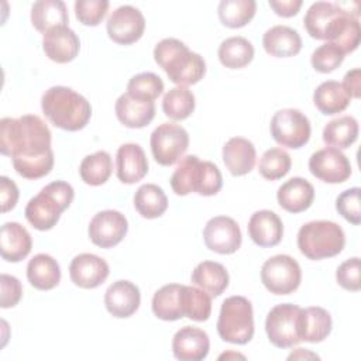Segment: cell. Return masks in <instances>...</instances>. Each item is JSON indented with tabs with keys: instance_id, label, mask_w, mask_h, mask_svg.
<instances>
[{
	"instance_id": "cell-1",
	"label": "cell",
	"mask_w": 361,
	"mask_h": 361,
	"mask_svg": "<svg viewBox=\"0 0 361 361\" xmlns=\"http://www.w3.org/2000/svg\"><path fill=\"white\" fill-rule=\"evenodd\" d=\"M0 151L11 157L16 172L25 179H39L54 166L51 131L35 114L0 120Z\"/></svg>"
},
{
	"instance_id": "cell-2",
	"label": "cell",
	"mask_w": 361,
	"mask_h": 361,
	"mask_svg": "<svg viewBox=\"0 0 361 361\" xmlns=\"http://www.w3.org/2000/svg\"><path fill=\"white\" fill-rule=\"evenodd\" d=\"M155 62L165 71L169 80L178 86H189L203 79L206 62L176 38H164L154 48Z\"/></svg>"
},
{
	"instance_id": "cell-3",
	"label": "cell",
	"mask_w": 361,
	"mask_h": 361,
	"mask_svg": "<svg viewBox=\"0 0 361 361\" xmlns=\"http://www.w3.org/2000/svg\"><path fill=\"white\" fill-rule=\"evenodd\" d=\"M41 109L58 128L78 131L92 117V106L86 97L66 86H52L41 97Z\"/></svg>"
},
{
	"instance_id": "cell-4",
	"label": "cell",
	"mask_w": 361,
	"mask_h": 361,
	"mask_svg": "<svg viewBox=\"0 0 361 361\" xmlns=\"http://www.w3.org/2000/svg\"><path fill=\"white\" fill-rule=\"evenodd\" d=\"M223 176L216 164L200 161L196 155L182 157L171 176V188L178 196L197 193L213 196L220 192Z\"/></svg>"
},
{
	"instance_id": "cell-5",
	"label": "cell",
	"mask_w": 361,
	"mask_h": 361,
	"mask_svg": "<svg viewBox=\"0 0 361 361\" xmlns=\"http://www.w3.org/2000/svg\"><path fill=\"white\" fill-rule=\"evenodd\" d=\"M73 197L75 190L71 183L65 180H54L28 200L25 206V219L39 231L51 230L58 223L61 213L71 206Z\"/></svg>"
},
{
	"instance_id": "cell-6",
	"label": "cell",
	"mask_w": 361,
	"mask_h": 361,
	"mask_svg": "<svg viewBox=\"0 0 361 361\" xmlns=\"http://www.w3.org/2000/svg\"><path fill=\"white\" fill-rule=\"evenodd\" d=\"M345 244L343 228L330 220L305 223L298 231V248L309 259H323L340 254Z\"/></svg>"
},
{
	"instance_id": "cell-7",
	"label": "cell",
	"mask_w": 361,
	"mask_h": 361,
	"mask_svg": "<svg viewBox=\"0 0 361 361\" xmlns=\"http://www.w3.org/2000/svg\"><path fill=\"white\" fill-rule=\"evenodd\" d=\"M217 333L221 340L231 344H247L254 336V313L251 302L244 296H230L223 300Z\"/></svg>"
},
{
	"instance_id": "cell-8",
	"label": "cell",
	"mask_w": 361,
	"mask_h": 361,
	"mask_svg": "<svg viewBox=\"0 0 361 361\" xmlns=\"http://www.w3.org/2000/svg\"><path fill=\"white\" fill-rule=\"evenodd\" d=\"M261 281L274 295H289L295 292L302 281V269L295 258L278 254L268 258L261 268Z\"/></svg>"
},
{
	"instance_id": "cell-9",
	"label": "cell",
	"mask_w": 361,
	"mask_h": 361,
	"mask_svg": "<svg viewBox=\"0 0 361 361\" xmlns=\"http://www.w3.org/2000/svg\"><path fill=\"white\" fill-rule=\"evenodd\" d=\"M269 130L279 145L293 149L307 144L312 133L309 118L298 109L278 110L271 118Z\"/></svg>"
},
{
	"instance_id": "cell-10",
	"label": "cell",
	"mask_w": 361,
	"mask_h": 361,
	"mask_svg": "<svg viewBox=\"0 0 361 361\" xmlns=\"http://www.w3.org/2000/svg\"><path fill=\"white\" fill-rule=\"evenodd\" d=\"M149 145L154 159L162 166H169L178 162L186 152L189 134L179 124L162 123L151 133Z\"/></svg>"
},
{
	"instance_id": "cell-11",
	"label": "cell",
	"mask_w": 361,
	"mask_h": 361,
	"mask_svg": "<svg viewBox=\"0 0 361 361\" xmlns=\"http://www.w3.org/2000/svg\"><path fill=\"white\" fill-rule=\"evenodd\" d=\"M300 309L293 303H281L274 306L265 319V331L272 345L278 348H290L300 343L298 322Z\"/></svg>"
},
{
	"instance_id": "cell-12",
	"label": "cell",
	"mask_w": 361,
	"mask_h": 361,
	"mask_svg": "<svg viewBox=\"0 0 361 361\" xmlns=\"http://www.w3.org/2000/svg\"><path fill=\"white\" fill-rule=\"evenodd\" d=\"M106 28L111 41L121 45H130L142 37L145 18L137 7L124 4L111 11Z\"/></svg>"
},
{
	"instance_id": "cell-13",
	"label": "cell",
	"mask_w": 361,
	"mask_h": 361,
	"mask_svg": "<svg viewBox=\"0 0 361 361\" xmlns=\"http://www.w3.org/2000/svg\"><path fill=\"white\" fill-rule=\"evenodd\" d=\"M309 171L326 183H341L350 178L351 164L340 149L326 147L310 155Z\"/></svg>"
},
{
	"instance_id": "cell-14",
	"label": "cell",
	"mask_w": 361,
	"mask_h": 361,
	"mask_svg": "<svg viewBox=\"0 0 361 361\" xmlns=\"http://www.w3.org/2000/svg\"><path fill=\"white\" fill-rule=\"evenodd\" d=\"M128 230L126 216L117 210H102L89 223V238L100 248H111L121 243Z\"/></svg>"
},
{
	"instance_id": "cell-15",
	"label": "cell",
	"mask_w": 361,
	"mask_h": 361,
	"mask_svg": "<svg viewBox=\"0 0 361 361\" xmlns=\"http://www.w3.org/2000/svg\"><path fill=\"white\" fill-rule=\"evenodd\" d=\"M203 240L210 251L233 254L241 247V230L237 221L228 216L212 217L203 228Z\"/></svg>"
},
{
	"instance_id": "cell-16",
	"label": "cell",
	"mask_w": 361,
	"mask_h": 361,
	"mask_svg": "<svg viewBox=\"0 0 361 361\" xmlns=\"http://www.w3.org/2000/svg\"><path fill=\"white\" fill-rule=\"evenodd\" d=\"M109 274L110 268L106 259L90 252L76 255L69 265L71 281L83 289H94L100 286L107 279Z\"/></svg>"
},
{
	"instance_id": "cell-17",
	"label": "cell",
	"mask_w": 361,
	"mask_h": 361,
	"mask_svg": "<svg viewBox=\"0 0 361 361\" xmlns=\"http://www.w3.org/2000/svg\"><path fill=\"white\" fill-rule=\"evenodd\" d=\"M42 49L51 61L56 63H68L78 56L80 41L75 31L68 25H58L44 34Z\"/></svg>"
},
{
	"instance_id": "cell-18",
	"label": "cell",
	"mask_w": 361,
	"mask_h": 361,
	"mask_svg": "<svg viewBox=\"0 0 361 361\" xmlns=\"http://www.w3.org/2000/svg\"><path fill=\"white\" fill-rule=\"evenodd\" d=\"M140 302L141 293L138 286L126 279L113 282L104 293V306L117 319L133 316L138 310Z\"/></svg>"
},
{
	"instance_id": "cell-19",
	"label": "cell",
	"mask_w": 361,
	"mask_h": 361,
	"mask_svg": "<svg viewBox=\"0 0 361 361\" xmlns=\"http://www.w3.org/2000/svg\"><path fill=\"white\" fill-rule=\"evenodd\" d=\"M210 350V340L204 330L193 326L179 329L172 338V353L180 361L204 360Z\"/></svg>"
},
{
	"instance_id": "cell-20",
	"label": "cell",
	"mask_w": 361,
	"mask_h": 361,
	"mask_svg": "<svg viewBox=\"0 0 361 361\" xmlns=\"http://www.w3.org/2000/svg\"><path fill=\"white\" fill-rule=\"evenodd\" d=\"M148 172V159L144 149L134 142L118 147L116 154V175L120 182L131 185L141 180Z\"/></svg>"
},
{
	"instance_id": "cell-21",
	"label": "cell",
	"mask_w": 361,
	"mask_h": 361,
	"mask_svg": "<svg viewBox=\"0 0 361 361\" xmlns=\"http://www.w3.org/2000/svg\"><path fill=\"white\" fill-rule=\"evenodd\" d=\"M340 7L341 11L329 27L326 41L334 44L345 55L358 48L361 38V27L358 16L350 13L341 4Z\"/></svg>"
},
{
	"instance_id": "cell-22",
	"label": "cell",
	"mask_w": 361,
	"mask_h": 361,
	"mask_svg": "<svg viewBox=\"0 0 361 361\" xmlns=\"http://www.w3.org/2000/svg\"><path fill=\"white\" fill-rule=\"evenodd\" d=\"M118 121L128 128H142L155 117V103L123 93L114 106Z\"/></svg>"
},
{
	"instance_id": "cell-23",
	"label": "cell",
	"mask_w": 361,
	"mask_h": 361,
	"mask_svg": "<svg viewBox=\"0 0 361 361\" xmlns=\"http://www.w3.org/2000/svg\"><path fill=\"white\" fill-rule=\"evenodd\" d=\"M248 235L259 247L278 245L283 235V224L272 210H258L248 221Z\"/></svg>"
},
{
	"instance_id": "cell-24",
	"label": "cell",
	"mask_w": 361,
	"mask_h": 361,
	"mask_svg": "<svg viewBox=\"0 0 361 361\" xmlns=\"http://www.w3.org/2000/svg\"><path fill=\"white\" fill-rule=\"evenodd\" d=\"M279 206L289 213L307 210L314 199V188L305 178L295 176L282 183L276 192Z\"/></svg>"
},
{
	"instance_id": "cell-25",
	"label": "cell",
	"mask_w": 361,
	"mask_h": 361,
	"mask_svg": "<svg viewBox=\"0 0 361 361\" xmlns=\"http://www.w3.org/2000/svg\"><path fill=\"white\" fill-rule=\"evenodd\" d=\"M32 240L24 226L16 221H7L0 231V251L3 259L8 262L23 261L31 251Z\"/></svg>"
},
{
	"instance_id": "cell-26",
	"label": "cell",
	"mask_w": 361,
	"mask_h": 361,
	"mask_svg": "<svg viewBox=\"0 0 361 361\" xmlns=\"http://www.w3.org/2000/svg\"><path fill=\"white\" fill-rule=\"evenodd\" d=\"M257 159L254 144L243 137L230 138L223 147V161L234 176H243L252 171Z\"/></svg>"
},
{
	"instance_id": "cell-27",
	"label": "cell",
	"mask_w": 361,
	"mask_h": 361,
	"mask_svg": "<svg viewBox=\"0 0 361 361\" xmlns=\"http://www.w3.org/2000/svg\"><path fill=\"white\" fill-rule=\"evenodd\" d=\"M331 316L330 313L320 306H310L300 309L298 333L300 341L307 343H320L331 331Z\"/></svg>"
},
{
	"instance_id": "cell-28",
	"label": "cell",
	"mask_w": 361,
	"mask_h": 361,
	"mask_svg": "<svg viewBox=\"0 0 361 361\" xmlns=\"http://www.w3.org/2000/svg\"><path fill=\"white\" fill-rule=\"evenodd\" d=\"M264 49L276 58H289L300 52L302 38L296 30L288 25H274L262 37Z\"/></svg>"
},
{
	"instance_id": "cell-29",
	"label": "cell",
	"mask_w": 361,
	"mask_h": 361,
	"mask_svg": "<svg viewBox=\"0 0 361 361\" xmlns=\"http://www.w3.org/2000/svg\"><path fill=\"white\" fill-rule=\"evenodd\" d=\"M27 279L38 290L54 289L61 281L59 264L48 254H37L28 261Z\"/></svg>"
},
{
	"instance_id": "cell-30",
	"label": "cell",
	"mask_w": 361,
	"mask_h": 361,
	"mask_svg": "<svg viewBox=\"0 0 361 361\" xmlns=\"http://www.w3.org/2000/svg\"><path fill=\"white\" fill-rule=\"evenodd\" d=\"M228 272L220 262L203 261L192 271L190 281L210 296H220L228 286Z\"/></svg>"
},
{
	"instance_id": "cell-31",
	"label": "cell",
	"mask_w": 361,
	"mask_h": 361,
	"mask_svg": "<svg viewBox=\"0 0 361 361\" xmlns=\"http://www.w3.org/2000/svg\"><path fill=\"white\" fill-rule=\"evenodd\" d=\"M351 96L344 86L336 80H326L320 83L313 93V103L316 109L326 116H333L344 111L350 104Z\"/></svg>"
},
{
	"instance_id": "cell-32",
	"label": "cell",
	"mask_w": 361,
	"mask_h": 361,
	"mask_svg": "<svg viewBox=\"0 0 361 361\" xmlns=\"http://www.w3.org/2000/svg\"><path fill=\"white\" fill-rule=\"evenodd\" d=\"M31 23L37 31L45 34L58 25H68L69 16L61 0H38L31 7Z\"/></svg>"
},
{
	"instance_id": "cell-33",
	"label": "cell",
	"mask_w": 361,
	"mask_h": 361,
	"mask_svg": "<svg viewBox=\"0 0 361 361\" xmlns=\"http://www.w3.org/2000/svg\"><path fill=\"white\" fill-rule=\"evenodd\" d=\"M341 7L338 3L329 1H316L313 3L303 18L305 28L312 38L326 39L329 27L334 21V18L340 14Z\"/></svg>"
},
{
	"instance_id": "cell-34",
	"label": "cell",
	"mask_w": 361,
	"mask_h": 361,
	"mask_svg": "<svg viewBox=\"0 0 361 361\" xmlns=\"http://www.w3.org/2000/svg\"><path fill=\"white\" fill-rule=\"evenodd\" d=\"M180 290L182 285L168 283L154 293L151 307L158 319L165 322H175L183 317L180 307Z\"/></svg>"
},
{
	"instance_id": "cell-35",
	"label": "cell",
	"mask_w": 361,
	"mask_h": 361,
	"mask_svg": "<svg viewBox=\"0 0 361 361\" xmlns=\"http://www.w3.org/2000/svg\"><path fill=\"white\" fill-rule=\"evenodd\" d=\"M358 137V121L353 116H341L329 121L323 128V141L337 149L350 148Z\"/></svg>"
},
{
	"instance_id": "cell-36",
	"label": "cell",
	"mask_w": 361,
	"mask_h": 361,
	"mask_svg": "<svg viewBox=\"0 0 361 361\" xmlns=\"http://www.w3.org/2000/svg\"><path fill=\"white\" fill-rule=\"evenodd\" d=\"M217 55L223 66L228 69H240L252 61L254 47L244 37H230L221 41Z\"/></svg>"
},
{
	"instance_id": "cell-37",
	"label": "cell",
	"mask_w": 361,
	"mask_h": 361,
	"mask_svg": "<svg viewBox=\"0 0 361 361\" xmlns=\"http://www.w3.org/2000/svg\"><path fill=\"white\" fill-rule=\"evenodd\" d=\"M134 207L145 219H157L168 209V197L155 183L141 185L134 195Z\"/></svg>"
},
{
	"instance_id": "cell-38",
	"label": "cell",
	"mask_w": 361,
	"mask_h": 361,
	"mask_svg": "<svg viewBox=\"0 0 361 361\" xmlns=\"http://www.w3.org/2000/svg\"><path fill=\"white\" fill-rule=\"evenodd\" d=\"M113 172L111 157L107 151H97L86 155L79 166V175L82 180L90 186L103 185Z\"/></svg>"
},
{
	"instance_id": "cell-39",
	"label": "cell",
	"mask_w": 361,
	"mask_h": 361,
	"mask_svg": "<svg viewBox=\"0 0 361 361\" xmlns=\"http://www.w3.org/2000/svg\"><path fill=\"white\" fill-rule=\"evenodd\" d=\"M180 307L185 317L195 322H206L212 313V296L203 289L182 285Z\"/></svg>"
},
{
	"instance_id": "cell-40",
	"label": "cell",
	"mask_w": 361,
	"mask_h": 361,
	"mask_svg": "<svg viewBox=\"0 0 361 361\" xmlns=\"http://www.w3.org/2000/svg\"><path fill=\"white\" fill-rule=\"evenodd\" d=\"M257 11L254 0H221L217 7V14L223 25L240 28L248 24Z\"/></svg>"
},
{
	"instance_id": "cell-41",
	"label": "cell",
	"mask_w": 361,
	"mask_h": 361,
	"mask_svg": "<svg viewBox=\"0 0 361 361\" xmlns=\"http://www.w3.org/2000/svg\"><path fill=\"white\" fill-rule=\"evenodd\" d=\"M195 94L185 86L169 89L162 99V110L172 120H185L195 110Z\"/></svg>"
},
{
	"instance_id": "cell-42",
	"label": "cell",
	"mask_w": 361,
	"mask_h": 361,
	"mask_svg": "<svg viewBox=\"0 0 361 361\" xmlns=\"http://www.w3.org/2000/svg\"><path fill=\"white\" fill-rule=\"evenodd\" d=\"M292 166L290 155L282 148L267 149L258 162V172L268 180H276L283 178Z\"/></svg>"
},
{
	"instance_id": "cell-43",
	"label": "cell",
	"mask_w": 361,
	"mask_h": 361,
	"mask_svg": "<svg viewBox=\"0 0 361 361\" xmlns=\"http://www.w3.org/2000/svg\"><path fill=\"white\" fill-rule=\"evenodd\" d=\"M164 92L162 79L152 72H142L134 75L127 83V93L134 97L154 102Z\"/></svg>"
},
{
	"instance_id": "cell-44",
	"label": "cell",
	"mask_w": 361,
	"mask_h": 361,
	"mask_svg": "<svg viewBox=\"0 0 361 361\" xmlns=\"http://www.w3.org/2000/svg\"><path fill=\"white\" fill-rule=\"evenodd\" d=\"M344 61V54L334 44L326 42L317 47L310 58L312 66L322 73H330L337 69Z\"/></svg>"
},
{
	"instance_id": "cell-45",
	"label": "cell",
	"mask_w": 361,
	"mask_h": 361,
	"mask_svg": "<svg viewBox=\"0 0 361 361\" xmlns=\"http://www.w3.org/2000/svg\"><path fill=\"white\" fill-rule=\"evenodd\" d=\"M110 3L107 0H76L75 14L76 18L85 25H97L104 18Z\"/></svg>"
},
{
	"instance_id": "cell-46",
	"label": "cell",
	"mask_w": 361,
	"mask_h": 361,
	"mask_svg": "<svg viewBox=\"0 0 361 361\" xmlns=\"http://www.w3.org/2000/svg\"><path fill=\"white\" fill-rule=\"evenodd\" d=\"M336 209L351 224H360V188H351L341 192L336 199Z\"/></svg>"
},
{
	"instance_id": "cell-47",
	"label": "cell",
	"mask_w": 361,
	"mask_h": 361,
	"mask_svg": "<svg viewBox=\"0 0 361 361\" xmlns=\"http://www.w3.org/2000/svg\"><path fill=\"white\" fill-rule=\"evenodd\" d=\"M336 279L338 285L347 290L357 292L361 289L360 278V258L353 257L338 265L336 271Z\"/></svg>"
},
{
	"instance_id": "cell-48",
	"label": "cell",
	"mask_w": 361,
	"mask_h": 361,
	"mask_svg": "<svg viewBox=\"0 0 361 361\" xmlns=\"http://www.w3.org/2000/svg\"><path fill=\"white\" fill-rule=\"evenodd\" d=\"M0 286H1L0 306L3 309L14 307L20 302L21 295H23L21 282L16 276H13V275L1 274V276H0Z\"/></svg>"
},
{
	"instance_id": "cell-49",
	"label": "cell",
	"mask_w": 361,
	"mask_h": 361,
	"mask_svg": "<svg viewBox=\"0 0 361 361\" xmlns=\"http://www.w3.org/2000/svg\"><path fill=\"white\" fill-rule=\"evenodd\" d=\"M0 200L3 213L13 210L18 200V188L14 180L7 176H0Z\"/></svg>"
},
{
	"instance_id": "cell-50",
	"label": "cell",
	"mask_w": 361,
	"mask_h": 361,
	"mask_svg": "<svg viewBox=\"0 0 361 361\" xmlns=\"http://www.w3.org/2000/svg\"><path fill=\"white\" fill-rule=\"evenodd\" d=\"M269 6L281 17H293L302 7V0H269Z\"/></svg>"
},
{
	"instance_id": "cell-51",
	"label": "cell",
	"mask_w": 361,
	"mask_h": 361,
	"mask_svg": "<svg viewBox=\"0 0 361 361\" xmlns=\"http://www.w3.org/2000/svg\"><path fill=\"white\" fill-rule=\"evenodd\" d=\"M344 89L347 90V93L354 97V99H358L360 94H361V71L358 68H354L351 71H348L345 75H344V79H343V83Z\"/></svg>"
},
{
	"instance_id": "cell-52",
	"label": "cell",
	"mask_w": 361,
	"mask_h": 361,
	"mask_svg": "<svg viewBox=\"0 0 361 361\" xmlns=\"http://www.w3.org/2000/svg\"><path fill=\"white\" fill-rule=\"evenodd\" d=\"M306 357H310V358H319L316 354L313 353H309V351H305V348H296L295 353H292L288 358L292 360V358H306Z\"/></svg>"
}]
</instances>
